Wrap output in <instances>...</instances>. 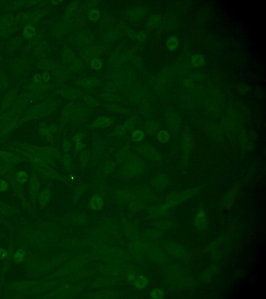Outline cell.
<instances>
[{"label":"cell","instance_id":"obj_1","mask_svg":"<svg viewBox=\"0 0 266 299\" xmlns=\"http://www.w3.org/2000/svg\"><path fill=\"white\" fill-rule=\"evenodd\" d=\"M104 205L103 199L99 196L94 195L90 199L89 206L90 209L94 210H99Z\"/></svg>","mask_w":266,"mask_h":299},{"label":"cell","instance_id":"obj_2","mask_svg":"<svg viewBox=\"0 0 266 299\" xmlns=\"http://www.w3.org/2000/svg\"><path fill=\"white\" fill-rule=\"evenodd\" d=\"M111 124V121L109 117L102 116L98 117L95 120L93 125L95 127L98 128H105L109 127Z\"/></svg>","mask_w":266,"mask_h":299},{"label":"cell","instance_id":"obj_3","mask_svg":"<svg viewBox=\"0 0 266 299\" xmlns=\"http://www.w3.org/2000/svg\"><path fill=\"white\" fill-rule=\"evenodd\" d=\"M178 44L179 42L177 37L175 35H171L168 37L166 41V46L169 51H173L177 49Z\"/></svg>","mask_w":266,"mask_h":299},{"label":"cell","instance_id":"obj_4","mask_svg":"<svg viewBox=\"0 0 266 299\" xmlns=\"http://www.w3.org/2000/svg\"><path fill=\"white\" fill-rule=\"evenodd\" d=\"M148 283V280L145 276L141 275L136 278L134 282L135 287L137 289H142L147 286Z\"/></svg>","mask_w":266,"mask_h":299},{"label":"cell","instance_id":"obj_5","mask_svg":"<svg viewBox=\"0 0 266 299\" xmlns=\"http://www.w3.org/2000/svg\"><path fill=\"white\" fill-rule=\"evenodd\" d=\"M191 61L192 63L196 66H202L205 63L203 56L200 54L193 55L191 58Z\"/></svg>","mask_w":266,"mask_h":299},{"label":"cell","instance_id":"obj_6","mask_svg":"<svg viewBox=\"0 0 266 299\" xmlns=\"http://www.w3.org/2000/svg\"><path fill=\"white\" fill-rule=\"evenodd\" d=\"M145 138V134L140 130H136L132 134V138L136 142H140L143 141Z\"/></svg>","mask_w":266,"mask_h":299},{"label":"cell","instance_id":"obj_7","mask_svg":"<svg viewBox=\"0 0 266 299\" xmlns=\"http://www.w3.org/2000/svg\"><path fill=\"white\" fill-rule=\"evenodd\" d=\"M166 27L168 28V30H172L176 25V19L174 16L172 15H168L167 17L165 22Z\"/></svg>","mask_w":266,"mask_h":299},{"label":"cell","instance_id":"obj_8","mask_svg":"<svg viewBox=\"0 0 266 299\" xmlns=\"http://www.w3.org/2000/svg\"><path fill=\"white\" fill-rule=\"evenodd\" d=\"M157 137L160 142L162 143H165L168 142L169 138H170V136L167 131H164V130H161V131L158 132V135H157Z\"/></svg>","mask_w":266,"mask_h":299},{"label":"cell","instance_id":"obj_9","mask_svg":"<svg viewBox=\"0 0 266 299\" xmlns=\"http://www.w3.org/2000/svg\"><path fill=\"white\" fill-rule=\"evenodd\" d=\"M51 196V194L48 190H45L42 192L40 198L41 203L43 205H45L49 201Z\"/></svg>","mask_w":266,"mask_h":299},{"label":"cell","instance_id":"obj_10","mask_svg":"<svg viewBox=\"0 0 266 299\" xmlns=\"http://www.w3.org/2000/svg\"><path fill=\"white\" fill-rule=\"evenodd\" d=\"M164 293L162 290L160 289H155L151 292V297L153 299H159L162 298Z\"/></svg>","mask_w":266,"mask_h":299},{"label":"cell","instance_id":"obj_11","mask_svg":"<svg viewBox=\"0 0 266 299\" xmlns=\"http://www.w3.org/2000/svg\"><path fill=\"white\" fill-rule=\"evenodd\" d=\"M25 256V251L22 249L18 250L14 256V260L17 262H22Z\"/></svg>","mask_w":266,"mask_h":299},{"label":"cell","instance_id":"obj_12","mask_svg":"<svg viewBox=\"0 0 266 299\" xmlns=\"http://www.w3.org/2000/svg\"><path fill=\"white\" fill-rule=\"evenodd\" d=\"M24 32L25 36L29 38H31L33 35L35 34V29L31 25H28L25 28Z\"/></svg>","mask_w":266,"mask_h":299},{"label":"cell","instance_id":"obj_13","mask_svg":"<svg viewBox=\"0 0 266 299\" xmlns=\"http://www.w3.org/2000/svg\"><path fill=\"white\" fill-rule=\"evenodd\" d=\"M196 221L197 225H202L203 226L205 221V216L203 211H200L198 213V215L196 217Z\"/></svg>","mask_w":266,"mask_h":299},{"label":"cell","instance_id":"obj_14","mask_svg":"<svg viewBox=\"0 0 266 299\" xmlns=\"http://www.w3.org/2000/svg\"><path fill=\"white\" fill-rule=\"evenodd\" d=\"M17 180L20 183H25L27 180L28 177L26 173L24 171H21L18 173L16 176Z\"/></svg>","mask_w":266,"mask_h":299},{"label":"cell","instance_id":"obj_15","mask_svg":"<svg viewBox=\"0 0 266 299\" xmlns=\"http://www.w3.org/2000/svg\"><path fill=\"white\" fill-rule=\"evenodd\" d=\"M92 67L95 70H99L102 68V62L101 60L99 58L94 59L93 60L91 64Z\"/></svg>","mask_w":266,"mask_h":299},{"label":"cell","instance_id":"obj_16","mask_svg":"<svg viewBox=\"0 0 266 299\" xmlns=\"http://www.w3.org/2000/svg\"><path fill=\"white\" fill-rule=\"evenodd\" d=\"M99 17V14L98 11L96 10H92L89 14V18L92 20L97 19Z\"/></svg>","mask_w":266,"mask_h":299},{"label":"cell","instance_id":"obj_17","mask_svg":"<svg viewBox=\"0 0 266 299\" xmlns=\"http://www.w3.org/2000/svg\"><path fill=\"white\" fill-rule=\"evenodd\" d=\"M8 188V184L3 180H0V192L4 191Z\"/></svg>","mask_w":266,"mask_h":299},{"label":"cell","instance_id":"obj_18","mask_svg":"<svg viewBox=\"0 0 266 299\" xmlns=\"http://www.w3.org/2000/svg\"><path fill=\"white\" fill-rule=\"evenodd\" d=\"M84 147H85V145H84L82 142H81V141L75 142V149L76 151L82 150L84 148Z\"/></svg>","mask_w":266,"mask_h":299},{"label":"cell","instance_id":"obj_19","mask_svg":"<svg viewBox=\"0 0 266 299\" xmlns=\"http://www.w3.org/2000/svg\"><path fill=\"white\" fill-rule=\"evenodd\" d=\"M63 149L65 151H68L70 149L71 144L69 141H65L63 143Z\"/></svg>","mask_w":266,"mask_h":299},{"label":"cell","instance_id":"obj_20","mask_svg":"<svg viewBox=\"0 0 266 299\" xmlns=\"http://www.w3.org/2000/svg\"><path fill=\"white\" fill-rule=\"evenodd\" d=\"M83 135L81 133H78L76 135H75L73 140H75V142H78L79 141H81V139H82Z\"/></svg>","mask_w":266,"mask_h":299},{"label":"cell","instance_id":"obj_21","mask_svg":"<svg viewBox=\"0 0 266 299\" xmlns=\"http://www.w3.org/2000/svg\"><path fill=\"white\" fill-rule=\"evenodd\" d=\"M136 276H135L134 273H129L127 275V280H129L130 282H132V281H133V280H135V279H136Z\"/></svg>","mask_w":266,"mask_h":299},{"label":"cell","instance_id":"obj_22","mask_svg":"<svg viewBox=\"0 0 266 299\" xmlns=\"http://www.w3.org/2000/svg\"><path fill=\"white\" fill-rule=\"evenodd\" d=\"M7 252L3 249H0V259H3L6 257Z\"/></svg>","mask_w":266,"mask_h":299},{"label":"cell","instance_id":"obj_23","mask_svg":"<svg viewBox=\"0 0 266 299\" xmlns=\"http://www.w3.org/2000/svg\"><path fill=\"white\" fill-rule=\"evenodd\" d=\"M43 78H44V80L45 82H48L49 79V74L48 73H45L43 75Z\"/></svg>","mask_w":266,"mask_h":299},{"label":"cell","instance_id":"obj_24","mask_svg":"<svg viewBox=\"0 0 266 299\" xmlns=\"http://www.w3.org/2000/svg\"><path fill=\"white\" fill-rule=\"evenodd\" d=\"M40 79H41V78H40V76L38 74H37V75H35V76L34 77V80L35 81V82L36 83H37L39 82L40 81Z\"/></svg>","mask_w":266,"mask_h":299}]
</instances>
